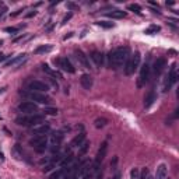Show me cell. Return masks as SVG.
Masks as SVG:
<instances>
[{"label":"cell","instance_id":"6da1fadb","mask_svg":"<svg viewBox=\"0 0 179 179\" xmlns=\"http://www.w3.org/2000/svg\"><path fill=\"white\" fill-rule=\"evenodd\" d=\"M129 53H130V49L127 46H119L116 49L111 51L109 55H108V66H109V69L118 70L119 67H122L126 63V60L129 59Z\"/></svg>","mask_w":179,"mask_h":179},{"label":"cell","instance_id":"7a4b0ae2","mask_svg":"<svg viewBox=\"0 0 179 179\" xmlns=\"http://www.w3.org/2000/svg\"><path fill=\"white\" fill-rule=\"evenodd\" d=\"M44 122V116L39 113H32V115H21L16 119V123L18 126L24 127H34V126L41 125Z\"/></svg>","mask_w":179,"mask_h":179},{"label":"cell","instance_id":"3957f363","mask_svg":"<svg viewBox=\"0 0 179 179\" xmlns=\"http://www.w3.org/2000/svg\"><path fill=\"white\" fill-rule=\"evenodd\" d=\"M140 60H141V55L140 52H134L133 55L129 56V59L125 63V74L126 76H132L134 72L139 69L140 66Z\"/></svg>","mask_w":179,"mask_h":179},{"label":"cell","instance_id":"277c9868","mask_svg":"<svg viewBox=\"0 0 179 179\" xmlns=\"http://www.w3.org/2000/svg\"><path fill=\"white\" fill-rule=\"evenodd\" d=\"M176 81H178V73H176V64L174 63V64L171 66L169 72H168L167 77H165V80H164V84H162V92L169 91V90L176 84Z\"/></svg>","mask_w":179,"mask_h":179},{"label":"cell","instance_id":"5b68a950","mask_svg":"<svg viewBox=\"0 0 179 179\" xmlns=\"http://www.w3.org/2000/svg\"><path fill=\"white\" fill-rule=\"evenodd\" d=\"M151 77V63H150V59L146 60L140 69V74H139V79H137V87L141 88L143 85H146V83L150 80Z\"/></svg>","mask_w":179,"mask_h":179},{"label":"cell","instance_id":"8992f818","mask_svg":"<svg viewBox=\"0 0 179 179\" xmlns=\"http://www.w3.org/2000/svg\"><path fill=\"white\" fill-rule=\"evenodd\" d=\"M25 98H28V101H34V102H38V104H51V98L46 95V94H42V92H35V91H24L21 92Z\"/></svg>","mask_w":179,"mask_h":179},{"label":"cell","instance_id":"52a82bcc","mask_svg":"<svg viewBox=\"0 0 179 179\" xmlns=\"http://www.w3.org/2000/svg\"><path fill=\"white\" fill-rule=\"evenodd\" d=\"M29 146L38 152H42L48 148V136H34L29 140Z\"/></svg>","mask_w":179,"mask_h":179},{"label":"cell","instance_id":"ba28073f","mask_svg":"<svg viewBox=\"0 0 179 179\" xmlns=\"http://www.w3.org/2000/svg\"><path fill=\"white\" fill-rule=\"evenodd\" d=\"M107 152H108V140L101 144L98 152H97V155H95V160H94V164H92V168H94L95 172H98L99 171L101 164H102V161H104L105 157H107Z\"/></svg>","mask_w":179,"mask_h":179},{"label":"cell","instance_id":"9c48e42d","mask_svg":"<svg viewBox=\"0 0 179 179\" xmlns=\"http://www.w3.org/2000/svg\"><path fill=\"white\" fill-rule=\"evenodd\" d=\"M55 64L59 67V69H62L63 72H67V73H76V67L73 66V63L70 62V59L69 57H57V59H55Z\"/></svg>","mask_w":179,"mask_h":179},{"label":"cell","instance_id":"30bf717a","mask_svg":"<svg viewBox=\"0 0 179 179\" xmlns=\"http://www.w3.org/2000/svg\"><path fill=\"white\" fill-rule=\"evenodd\" d=\"M18 111L24 115H32V113L38 112V105L32 101H24L18 105Z\"/></svg>","mask_w":179,"mask_h":179},{"label":"cell","instance_id":"8fae6325","mask_svg":"<svg viewBox=\"0 0 179 179\" xmlns=\"http://www.w3.org/2000/svg\"><path fill=\"white\" fill-rule=\"evenodd\" d=\"M63 139H64V134H63L62 132H55V133L51 136V150H52V152L59 151Z\"/></svg>","mask_w":179,"mask_h":179},{"label":"cell","instance_id":"7c38bea8","mask_svg":"<svg viewBox=\"0 0 179 179\" xmlns=\"http://www.w3.org/2000/svg\"><path fill=\"white\" fill-rule=\"evenodd\" d=\"M28 90H29V91H35V92H42V94H45V92L49 90V85H48L46 83H44V81L32 80L28 84Z\"/></svg>","mask_w":179,"mask_h":179},{"label":"cell","instance_id":"4fadbf2b","mask_svg":"<svg viewBox=\"0 0 179 179\" xmlns=\"http://www.w3.org/2000/svg\"><path fill=\"white\" fill-rule=\"evenodd\" d=\"M165 64H167V59H165V57H158V59L154 62V64L151 66V74L155 76V77H158L162 73V70H164Z\"/></svg>","mask_w":179,"mask_h":179},{"label":"cell","instance_id":"5bb4252c","mask_svg":"<svg viewBox=\"0 0 179 179\" xmlns=\"http://www.w3.org/2000/svg\"><path fill=\"white\" fill-rule=\"evenodd\" d=\"M74 56H76L77 62L80 63V64L83 66V67H84V69H90V60H88V56L84 53L83 51H80V49L74 51Z\"/></svg>","mask_w":179,"mask_h":179},{"label":"cell","instance_id":"9a60e30c","mask_svg":"<svg viewBox=\"0 0 179 179\" xmlns=\"http://www.w3.org/2000/svg\"><path fill=\"white\" fill-rule=\"evenodd\" d=\"M90 57H91V60L94 62V64H95L98 69L104 66V62H105V56H104V53H102V52H99V51H94V52H91Z\"/></svg>","mask_w":179,"mask_h":179},{"label":"cell","instance_id":"2e32d148","mask_svg":"<svg viewBox=\"0 0 179 179\" xmlns=\"http://www.w3.org/2000/svg\"><path fill=\"white\" fill-rule=\"evenodd\" d=\"M49 132H51V126L45 125V123H41V125L32 127V134L34 136H48Z\"/></svg>","mask_w":179,"mask_h":179},{"label":"cell","instance_id":"e0dca14e","mask_svg":"<svg viewBox=\"0 0 179 179\" xmlns=\"http://www.w3.org/2000/svg\"><path fill=\"white\" fill-rule=\"evenodd\" d=\"M27 60V53H21L18 55V56H14L13 59H10L9 62H6V67H10V66H20V64H23V63Z\"/></svg>","mask_w":179,"mask_h":179},{"label":"cell","instance_id":"ac0fdd59","mask_svg":"<svg viewBox=\"0 0 179 179\" xmlns=\"http://www.w3.org/2000/svg\"><path fill=\"white\" fill-rule=\"evenodd\" d=\"M167 176H168V167H167V164H160L157 167L154 179H167Z\"/></svg>","mask_w":179,"mask_h":179},{"label":"cell","instance_id":"d6986e66","mask_svg":"<svg viewBox=\"0 0 179 179\" xmlns=\"http://www.w3.org/2000/svg\"><path fill=\"white\" fill-rule=\"evenodd\" d=\"M80 84L84 90H91L92 85H94V80H92V77L90 74H83L80 77Z\"/></svg>","mask_w":179,"mask_h":179},{"label":"cell","instance_id":"ffe728a7","mask_svg":"<svg viewBox=\"0 0 179 179\" xmlns=\"http://www.w3.org/2000/svg\"><path fill=\"white\" fill-rule=\"evenodd\" d=\"M84 141H85V133H84V132H81L80 134H77V136L73 139L72 147H73V148H79V147H80Z\"/></svg>","mask_w":179,"mask_h":179},{"label":"cell","instance_id":"44dd1931","mask_svg":"<svg viewBox=\"0 0 179 179\" xmlns=\"http://www.w3.org/2000/svg\"><path fill=\"white\" fill-rule=\"evenodd\" d=\"M74 161V155L73 154H67L66 157H62V160H60V167L62 168H67V167H70Z\"/></svg>","mask_w":179,"mask_h":179},{"label":"cell","instance_id":"7402d4cb","mask_svg":"<svg viewBox=\"0 0 179 179\" xmlns=\"http://www.w3.org/2000/svg\"><path fill=\"white\" fill-rule=\"evenodd\" d=\"M107 16L109 18H115V20H119V18L126 17V11H123V10H113V11H109V13H107Z\"/></svg>","mask_w":179,"mask_h":179},{"label":"cell","instance_id":"603a6c76","mask_svg":"<svg viewBox=\"0 0 179 179\" xmlns=\"http://www.w3.org/2000/svg\"><path fill=\"white\" fill-rule=\"evenodd\" d=\"M52 49H53V46H52V45H41V46H38L35 51H34V53H35V55L49 53V52H51Z\"/></svg>","mask_w":179,"mask_h":179},{"label":"cell","instance_id":"cb8c5ba5","mask_svg":"<svg viewBox=\"0 0 179 179\" xmlns=\"http://www.w3.org/2000/svg\"><path fill=\"white\" fill-rule=\"evenodd\" d=\"M155 101H157V95H155V94H154V92L151 91V92L147 95V98L144 99V107H146V108H150L152 104L155 102Z\"/></svg>","mask_w":179,"mask_h":179},{"label":"cell","instance_id":"d4e9b609","mask_svg":"<svg viewBox=\"0 0 179 179\" xmlns=\"http://www.w3.org/2000/svg\"><path fill=\"white\" fill-rule=\"evenodd\" d=\"M42 70H44L45 73H48L49 76H52V77H59V79H60V74L56 72V70L51 69V66H49V64H46V63H44V64H42Z\"/></svg>","mask_w":179,"mask_h":179},{"label":"cell","instance_id":"484cf974","mask_svg":"<svg viewBox=\"0 0 179 179\" xmlns=\"http://www.w3.org/2000/svg\"><path fill=\"white\" fill-rule=\"evenodd\" d=\"M108 123V119L105 118H97L95 120H94V126L97 127V129H102V127H105Z\"/></svg>","mask_w":179,"mask_h":179},{"label":"cell","instance_id":"4316f807","mask_svg":"<svg viewBox=\"0 0 179 179\" xmlns=\"http://www.w3.org/2000/svg\"><path fill=\"white\" fill-rule=\"evenodd\" d=\"M88 147H90V143L88 141H84V143L79 147V154H80V155H84V154L87 152V150H88Z\"/></svg>","mask_w":179,"mask_h":179},{"label":"cell","instance_id":"83f0119b","mask_svg":"<svg viewBox=\"0 0 179 179\" xmlns=\"http://www.w3.org/2000/svg\"><path fill=\"white\" fill-rule=\"evenodd\" d=\"M44 113L45 115H52V116H55V115H57V109L56 108L46 107V108H44Z\"/></svg>","mask_w":179,"mask_h":179},{"label":"cell","instance_id":"f1b7e54d","mask_svg":"<svg viewBox=\"0 0 179 179\" xmlns=\"http://www.w3.org/2000/svg\"><path fill=\"white\" fill-rule=\"evenodd\" d=\"M63 174H64V171L60 168V169H57L56 172H53V174L51 175V178H49V179H62L63 178Z\"/></svg>","mask_w":179,"mask_h":179},{"label":"cell","instance_id":"f546056e","mask_svg":"<svg viewBox=\"0 0 179 179\" xmlns=\"http://www.w3.org/2000/svg\"><path fill=\"white\" fill-rule=\"evenodd\" d=\"M97 24H98L99 27L107 28V29H109V28H113V23H109V21H98Z\"/></svg>","mask_w":179,"mask_h":179},{"label":"cell","instance_id":"4dcf8cb0","mask_svg":"<svg viewBox=\"0 0 179 179\" xmlns=\"http://www.w3.org/2000/svg\"><path fill=\"white\" fill-rule=\"evenodd\" d=\"M130 178L132 179H140V171L137 169V168H133V169L130 171Z\"/></svg>","mask_w":179,"mask_h":179},{"label":"cell","instance_id":"1f68e13d","mask_svg":"<svg viewBox=\"0 0 179 179\" xmlns=\"http://www.w3.org/2000/svg\"><path fill=\"white\" fill-rule=\"evenodd\" d=\"M20 29H21V27H6L4 28V31H6V32H10V34H17Z\"/></svg>","mask_w":179,"mask_h":179},{"label":"cell","instance_id":"d6a6232c","mask_svg":"<svg viewBox=\"0 0 179 179\" xmlns=\"http://www.w3.org/2000/svg\"><path fill=\"white\" fill-rule=\"evenodd\" d=\"M127 9L130 10V11H134V13H140L141 6H140V4H129V7H127Z\"/></svg>","mask_w":179,"mask_h":179},{"label":"cell","instance_id":"836d02e7","mask_svg":"<svg viewBox=\"0 0 179 179\" xmlns=\"http://www.w3.org/2000/svg\"><path fill=\"white\" fill-rule=\"evenodd\" d=\"M157 31H160V27H158V25H151L148 29H146V34H154V32H157Z\"/></svg>","mask_w":179,"mask_h":179},{"label":"cell","instance_id":"e575fe53","mask_svg":"<svg viewBox=\"0 0 179 179\" xmlns=\"http://www.w3.org/2000/svg\"><path fill=\"white\" fill-rule=\"evenodd\" d=\"M140 179H151L148 176V169H147V168H144V169L140 172Z\"/></svg>","mask_w":179,"mask_h":179},{"label":"cell","instance_id":"d590c367","mask_svg":"<svg viewBox=\"0 0 179 179\" xmlns=\"http://www.w3.org/2000/svg\"><path fill=\"white\" fill-rule=\"evenodd\" d=\"M66 7H67V9H70V10L79 9V6H77L76 3H73V1H67V3H66Z\"/></svg>","mask_w":179,"mask_h":179},{"label":"cell","instance_id":"8d00e7d4","mask_svg":"<svg viewBox=\"0 0 179 179\" xmlns=\"http://www.w3.org/2000/svg\"><path fill=\"white\" fill-rule=\"evenodd\" d=\"M55 167V164H48V165H45L44 167V172H49V171H52Z\"/></svg>","mask_w":179,"mask_h":179},{"label":"cell","instance_id":"74e56055","mask_svg":"<svg viewBox=\"0 0 179 179\" xmlns=\"http://www.w3.org/2000/svg\"><path fill=\"white\" fill-rule=\"evenodd\" d=\"M72 17H73V14H72V13H69V14H67V16H66V17L62 20V24H66V23H67V21H69V20H70Z\"/></svg>","mask_w":179,"mask_h":179},{"label":"cell","instance_id":"f35d334b","mask_svg":"<svg viewBox=\"0 0 179 179\" xmlns=\"http://www.w3.org/2000/svg\"><path fill=\"white\" fill-rule=\"evenodd\" d=\"M35 14H36V11H35V10H31L29 13H27V14H25V17H27V18H31V17H34Z\"/></svg>","mask_w":179,"mask_h":179},{"label":"cell","instance_id":"ab89813d","mask_svg":"<svg viewBox=\"0 0 179 179\" xmlns=\"http://www.w3.org/2000/svg\"><path fill=\"white\" fill-rule=\"evenodd\" d=\"M9 56H6V55H3V53H0V62H4L6 59H7Z\"/></svg>","mask_w":179,"mask_h":179},{"label":"cell","instance_id":"60d3db41","mask_svg":"<svg viewBox=\"0 0 179 179\" xmlns=\"http://www.w3.org/2000/svg\"><path fill=\"white\" fill-rule=\"evenodd\" d=\"M21 11H23V9L17 10V11H16V13H13V14H11V17H16V16H18V14H20V13H21Z\"/></svg>","mask_w":179,"mask_h":179},{"label":"cell","instance_id":"b9f144b4","mask_svg":"<svg viewBox=\"0 0 179 179\" xmlns=\"http://www.w3.org/2000/svg\"><path fill=\"white\" fill-rule=\"evenodd\" d=\"M6 7H1V10H0V17H3V14H4V11H6Z\"/></svg>","mask_w":179,"mask_h":179},{"label":"cell","instance_id":"7bdbcfd3","mask_svg":"<svg viewBox=\"0 0 179 179\" xmlns=\"http://www.w3.org/2000/svg\"><path fill=\"white\" fill-rule=\"evenodd\" d=\"M73 35V32H70V34H67V35L64 36V38H63V39H64V41H66V39H67V38H70V36Z\"/></svg>","mask_w":179,"mask_h":179},{"label":"cell","instance_id":"ee69618b","mask_svg":"<svg viewBox=\"0 0 179 179\" xmlns=\"http://www.w3.org/2000/svg\"><path fill=\"white\" fill-rule=\"evenodd\" d=\"M150 4H152V6H155V7H158V3H155V1H150Z\"/></svg>","mask_w":179,"mask_h":179},{"label":"cell","instance_id":"f6af8a7d","mask_svg":"<svg viewBox=\"0 0 179 179\" xmlns=\"http://www.w3.org/2000/svg\"><path fill=\"white\" fill-rule=\"evenodd\" d=\"M172 4H175V1H167V6H172Z\"/></svg>","mask_w":179,"mask_h":179}]
</instances>
